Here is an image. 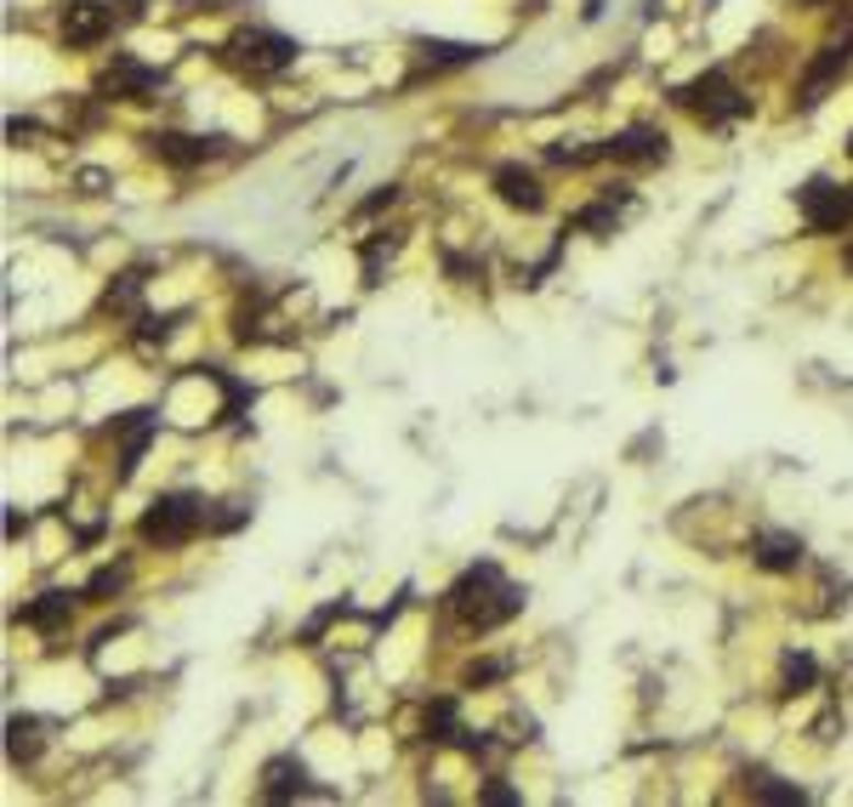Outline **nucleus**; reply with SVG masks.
<instances>
[{
	"instance_id": "nucleus-1",
	"label": "nucleus",
	"mask_w": 853,
	"mask_h": 807,
	"mask_svg": "<svg viewBox=\"0 0 853 807\" xmlns=\"http://www.w3.org/2000/svg\"><path fill=\"white\" fill-rule=\"evenodd\" d=\"M450 603H455V615H462L473 631H489V626H501V620L518 615V592L501 581V568H496V563L467 568V575L455 581Z\"/></svg>"
},
{
	"instance_id": "nucleus-2",
	"label": "nucleus",
	"mask_w": 853,
	"mask_h": 807,
	"mask_svg": "<svg viewBox=\"0 0 853 807\" xmlns=\"http://www.w3.org/2000/svg\"><path fill=\"white\" fill-rule=\"evenodd\" d=\"M228 57H234L245 75H279V69L297 63V46H290L285 35H274V29H245V35H234Z\"/></svg>"
},
{
	"instance_id": "nucleus-3",
	"label": "nucleus",
	"mask_w": 853,
	"mask_h": 807,
	"mask_svg": "<svg viewBox=\"0 0 853 807\" xmlns=\"http://www.w3.org/2000/svg\"><path fill=\"white\" fill-rule=\"evenodd\" d=\"M206 523V507L200 500H188V495H166V500H154L148 518H143V541H159V546H177L188 541L193 529Z\"/></svg>"
},
{
	"instance_id": "nucleus-4",
	"label": "nucleus",
	"mask_w": 853,
	"mask_h": 807,
	"mask_svg": "<svg viewBox=\"0 0 853 807\" xmlns=\"http://www.w3.org/2000/svg\"><path fill=\"white\" fill-rule=\"evenodd\" d=\"M677 103H683L688 114H700V120H734V114L745 109V97L734 91V80H729L723 69H711V75H700V80H688V86L677 91Z\"/></svg>"
},
{
	"instance_id": "nucleus-5",
	"label": "nucleus",
	"mask_w": 853,
	"mask_h": 807,
	"mask_svg": "<svg viewBox=\"0 0 853 807\" xmlns=\"http://www.w3.org/2000/svg\"><path fill=\"white\" fill-rule=\"evenodd\" d=\"M802 217H808L813 233H842L853 222V188H837L826 177H813L802 188Z\"/></svg>"
},
{
	"instance_id": "nucleus-6",
	"label": "nucleus",
	"mask_w": 853,
	"mask_h": 807,
	"mask_svg": "<svg viewBox=\"0 0 853 807\" xmlns=\"http://www.w3.org/2000/svg\"><path fill=\"white\" fill-rule=\"evenodd\" d=\"M848 63H853V41H831L826 52L808 63V75L797 86V109H819V103H826V91L848 75Z\"/></svg>"
},
{
	"instance_id": "nucleus-7",
	"label": "nucleus",
	"mask_w": 853,
	"mask_h": 807,
	"mask_svg": "<svg viewBox=\"0 0 853 807\" xmlns=\"http://www.w3.org/2000/svg\"><path fill=\"white\" fill-rule=\"evenodd\" d=\"M109 29H114V12L103 0H69V7H63V41L69 46H97Z\"/></svg>"
},
{
	"instance_id": "nucleus-8",
	"label": "nucleus",
	"mask_w": 853,
	"mask_h": 807,
	"mask_svg": "<svg viewBox=\"0 0 853 807\" xmlns=\"http://www.w3.org/2000/svg\"><path fill=\"white\" fill-rule=\"evenodd\" d=\"M598 154H609L620 165H661L666 159V137H661V131H649V125H632V131H620V137H609Z\"/></svg>"
},
{
	"instance_id": "nucleus-9",
	"label": "nucleus",
	"mask_w": 853,
	"mask_h": 807,
	"mask_svg": "<svg viewBox=\"0 0 853 807\" xmlns=\"http://www.w3.org/2000/svg\"><path fill=\"white\" fill-rule=\"evenodd\" d=\"M496 194L507 199L512 211H541V199H546L541 183L523 172V165H501V172H496Z\"/></svg>"
},
{
	"instance_id": "nucleus-10",
	"label": "nucleus",
	"mask_w": 853,
	"mask_h": 807,
	"mask_svg": "<svg viewBox=\"0 0 853 807\" xmlns=\"http://www.w3.org/2000/svg\"><path fill=\"white\" fill-rule=\"evenodd\" d=\"M757 563L774 568V575H791L802 563V541L797 534H757Z\"/></svg>"
},
{
	"instance_id": "nucleus-11",
	"label": "nucleus",
	"mask_w": 853,
	"mask_h": 807,
	"mask_svg": "<svg viewBox=\"0 0 853 807\" xmlns=\"http://www.w3.org/2000/svg\"><path fill=\"white\" fill-rule=\"evenodd\" d=\"M154 148H159V159H171V165H200V159L217 154L206 137H182V131H159Z\"/></svg>"
},
{
	"instance_id": "nucleus-12",
	"label": "nucleus",
	"mask_w": 853,
	"mask_h": 807,
	"mask_svg": "<svg viewBox=\"0 0 853 807\" xmlns=\"http://www.w3.org/2000/svg\"><path fill=\"white\" fill-rule=\"evenodd\" d=\"M103 91H109V97H125V103H137V97H148V91H154V75H148V69H137V63H114L109 80H103Z\"/></svg>"
},
{
	"instance_id": "nucleus-13",
	"label": "nucleus",
	"mask_w": 853,
	"mask_h": 807,
	"mask_svg": "<svg viewBox=\"0 0 853 807\" xmlns=\"http://www.w3.org/2000/svg\"><path fill=\"white\" fill-rule=\"evenodd\" d=\"M262 780H268V785H262V791H268V802H285V796H302L308 785V773H302V762H290V756H279V762H268V773H262Z\"/></svg>"
},
{
	"instance_id": "nucleus-14",
	"label": "nucleus",
	"mask_w": 853,
	"mask_h": 807,
	"mask_svg": "<svg viewBox=\"0 0 853 807\" xmlns=\"http://www.w3.org/2000/svg\"><path fill=\"white\" fill-rule=\"evenodd\" d=\"M69 615H75V603H69V592H46L41 603H29V609H23V620H29V626H41V631L63 626V620H69Z\"/></svg>"
},
{
	"instance_id": "nucleus-15",
	"label": "nucleus",
	"mask_w": 853,
	"mask_h": 807,
	"mask_svg": "<svg viewBox=\"0 0 853 807\" xmlns=\"http://www.w3.org/2000/svg\"><path fill=\"white\" fill-rule=\"evenodd\" d=\"M7 745H12V762L35 756L41 751V717H12V739H7Z\"/></svg>"
},
{
	"instance_id": "nucleus-16",
	"label": "nucleus",
	"mask_w": 853,
	"mask_h": 807,
	"mask_svg": "<svg viewBox=\"0 0 853 807\" xmlns=\"http://www.w3.org/2000/svg\"><path fill=\"white\" fill-rule=\"evenodd\" d=\"M751 791H757V802H779V807H797L802 802V791L797 785H779L774 773H757V785H751Z\"/></svg>"
},
{
	"instance_id": "nucleus-17",
	"label": "nucleus",
	"mask_w": 853,
	"mask_h": 807,
	"mask_svg": "<svg viewBox=\"0 0 853 807\" xmlns=\"http://www.w3.org/2000/svg\"><path fill=\"white\" fill-rule=\"evenodd\" d=\"M575 222H580L586 233H598V240H603V233L614 228V211H609V206H586V211H580Z\"/></svg>"
},
{
	"instance_id": "nucleus-18",
	"label": "nucleus",
	"mask_w": 853,
	"mask_h": 807,
	"mask_svg": "<svg viewBox=\"0 0 853 807\" xmlns=\"http://www.w3.org/2000/svg\"><path fill=\"white\" fill-rule=\"evenodd\" d=\"M785 683H791V688H808V683H813V660H785Z\"/></svg>"
},
{
	"instance_id": "nucleus-19",
	"label": "nucleus",
	"mask_w": 853,
	"mask_h": 807,
	"mask_svg": "<svg viewBox=\"0 0 853 807\" xmlns=\"http://www.w3.org/2000/svg\"><path fill=\"white\" fill-rule=\"evenodd\" d=\"M120 581H125L120 568H103V575L91 581V597H109V592H120Z\"/></svg>"
},
{
	"instance_id": "nucleus-20",
	"label": "nucleus",
	"mask_w": 853,
	"mask_h": 807,
	"mask_svg": "<svg viewBox=\"0 0 853 807\" xmlns=\"http://www.w3.org/2000/svg\"><path fill=\"white\" fill-rule=\"evenodd\" d=\"M484 802H489V807H512L518 796H512L507 785H489V791H484Z\"/></svg>"
},
{
	"instance_id": "nucleus-21",
	"label": "nucleus",
	"mask_w": 853,
	"mask_h": 807,
	"mask_svg": "<svg viewBox=\"0 0 853 807\" xmlns=\"http://www.w3.org/2000/svg\"><path fill=\"white\" fill-rule=\"evenodd\" d=\"M120 7H125V12H143V0H120Z\"/></svg>"
},
{
	"instance_id": "nucleus-22",
	"label": "nucleus",
	"mask_w": 853,
	"mask_h": 807,
	"mask_svg": "<svg viewBox=\"0 0 853 807\" xmlns=\"http://www.w3.org/2000/svg\"><path fill=\"white\" fill-rule=\"evenodd\" d=\"M842 267H848V274H853V245H848V251H842Z\"/></svg>"
},
{
	"instance_id": "nucleus-23",
	"label": "nucleus",
	"mask_w": 853,
	"mask_h": 807,
	"mask_svg": "<svg viewBox=\"0 0 853 807\" xmlns=\"http://www.w3.org/2000/svg\"><path fill=\"white\" fill-rule=\"evenodd\" d=\"M802 7H819V0H802Z\"/></svg>"
},
{
	"instance_id": "nucleus-24",
	"label": "nucleus",
	"mask_w": 853,
	"mask_h": 807,
	"mask_svg": "<svg viewBox=\"0 0 853 807\" xmlns=\"http://www.w3.org/2000/svg\"><path fill=\"white\" fill-rule=\"evenodd\" d=\"M848 154H853V137H848Z\"/></svg>"
}]
</instances>
